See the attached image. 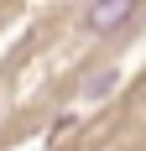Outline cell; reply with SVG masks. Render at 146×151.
I'll list each match as a JSON object with an SVG mask.
<instances>
[{
    "label": "cell",
    "mask_w": 146,
    "mask_h": 151,
    "mask_svg": "<svg viewBox=\"0 0 146 151\" xmlns=\"http://www.w3.org/2000/svg\"><path fill=\"white\" fill-rule=\"evenodd\" d=\"M136 5H141V0H94L84 11V26L89 31H115V26H125L136 16Z\"/></svg>",
    "instance_id": "cell-1"
}]
</instances>
